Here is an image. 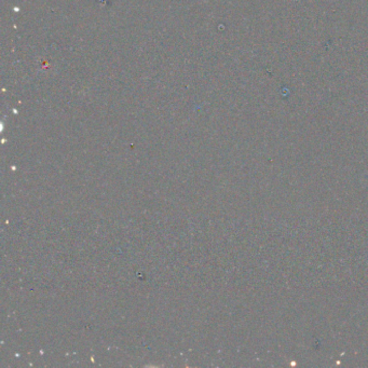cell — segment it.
Listing matches in <instances>:
<instances>
[]
</instances>
